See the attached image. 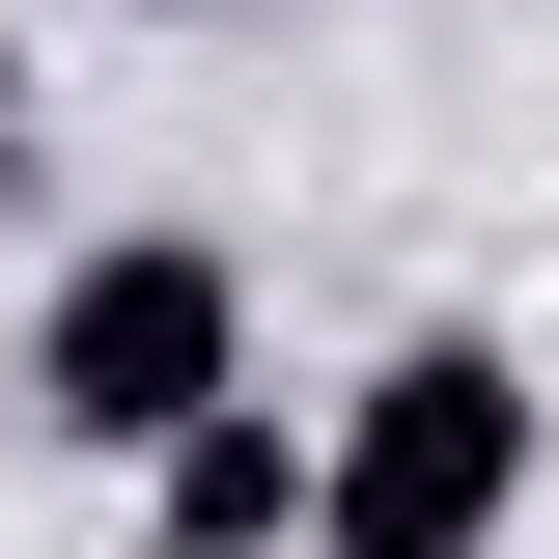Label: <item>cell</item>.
<instances>
[{
    "mask_svg": "<svg viewBox=\"0 0 559 559\" xmlns=\"http://www.w3.org/2000/svg\"><path fill=\"white\" fill-rule=\"evenodd\" d=\"M112 28H252V0H112Z\"/></svg>",
    "mask_w": 559,
    "mask_h": 559,
    "instance_id": "cell-4",
    "label": "cell"
},
{
    "mask_svg": "<svg viewBox=\"0 0 559 559\" xmlns=\"http://www.w3.org/2000/svg\"><path fill=\"white\" fill-rule=\"evenodd\" d=\"M532 364L476 336V308H419L364 392H308V559H503L532 532Z\"/></svg>",
    "mask_w": 559,
    "mask_h": 559,
    "instance_id": "cell-1",
    "label": "cell"
},
{
    "mask_svg": "<svg viewBox=\"0 0 559 559\" xmlns=\"http://www.w3.org/2000/svg\"><path fill=\"white\" fill-rule=\"evenodd\" d=\"M224 392H252V252H224V224H84V252L28 280V448L140 476V448H197Z\"/></svg>",
    "mask_w": 559,
    "mask_h": 559,
    "instance_id": "cell-2",
    "label": "cell"
},
{
    "mask_svg": "<svg viewBox=\"0 0 559 559\" xmlns=\"http://www.w3.org/2000/svg\"><path fill=\"white\" fill-rule=\"evenodd\" d=\"M140 559H308V392H224L197 448H140Z\"/></svg>",
    "mask_w": 559,
    "mask_h": 559,
    "instance_id": "cell-3",
    "label": "cell"
}]
</instances>
